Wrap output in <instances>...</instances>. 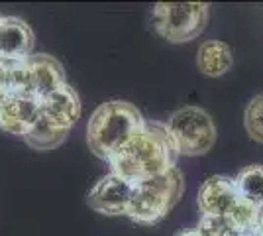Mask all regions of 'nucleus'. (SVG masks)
<instances>
[{
    "instance_id": "6",
    "label": "nucleus",
    "mask_w": 263,
    "mask_h": 236,
    "mask_svg": "<svg viewBox=\"0 0 263 236\" xmlns=\"http://www.w3.org/2000/svg\"><path fill=\"white\" fill-rule=\"evenodd\" d=\"M132 195H134V181L110 171L90 189L87 203L97 213L118 216V214H128Z\"/></svg>"
},
{
    "instance_id": "10",
    "label": "nucleus",
    "mask_w": 263,
    "mask_h": 236,
    "mask_svg": "<svg viewBox=\"0 0 263 236\" xmlns=\"http://www.w3.org/2000/svg\"><path fill=\"white\" fill-rule=\"evenodd\" d=\"M40 111L42 116L55 126L71 130L81 118V99L77 90L65 83L40 101Z\"/></svg>"
},
{
    "instance_id": "4",
    "label": "nucleus",
    "mask_w": 263,
    "mask_h": 236,
    "mask_svg": "<svg viewBox=\"0 0 263 236\" xmlns=\"http://www.w3.org/2000/svg\"><path fill=\"white\" fill-rule=\"evenodd\" d=\"M209 4L204 2H159L152 12L154 30L171 44L197 40L209 24Z\"/></svg>"
},
{
    "instance_id": "3",
    "label": "nucleus",
    "mask_w": 263,
    "mask_h": 236,
    "mask_svg": "<svg viewBox=\"0 0 263 236\" xmlns=\"http://www.w3.org/2000/svg\"><path fill=\"white\" fill-rule=\"evenodd\" d=\"M185 193V179L177 168L149 179L134 183V195L128 214L138 225L152 226L173 211Z\"/></svg>"
},
{
    "instance_id": "11",
    "label": "nucleus",
    "mask_w": 263,
    "mask_h": 236,
    "mask_svg": "<svg viewBox=\"0 0 263 236\" xmlns=\"http://www.w3.org/2000/svg\"><path fill=\"white\" fill-rule=\"evenodd\" d=\"M32 28L18 16H2L0 20V57L4 59H26L32 56Z\"/></svg>"
},
{
    "instance_id": "13",
    "label": "nucleus",
    "mask_w": 263,
    "mask_h": 236,
    "mask_svg": "<svg viewBox=\"0 0 263 236\" xmlns=\"http://www.w3.org/2000/svg\"><path fill=\"white\" fill-rule=\"evenodd\" d=\"M69 130L65 128H59L55 126L53 122H49L47 118L40 116L33 126L26 132L24 140L26 144L32 148V150H37V152H49V150H55L59 148L63 142H65Z\"/></svg>"
},
{
    "instance_id": "12",
    "label": "nucleus",
    "mask_w": 263,
    "mask_h": 236,
    "mask_svg": "<svg viewBox=\"0 0 263 236\" xmlns=\"http://www.w3.org/2000/svg\"><path fill=\"white\" fill-rule=\"evenodd\" d=\"M234 65L232 47L218 40H209L198 47L197 67L206 77H220L228 73Z\"/></svg>"
},
{
    "instance_id": "20",
    "label": "nucleus",
    "mask_w": 263,
    "mask_h": 236,
    "mask_svg": "<svg viewBox=\"0 0 263 236\" xmlns=\"http://www.w3.org/2000/svg\"><path fill=\"white\" fill-rule=\"evenodd\" d=\"M0 20H2V14H0Z\"/></svg>"
},
{
    "instance_id": "8",
    "label": "nucleus",
    "mask_w": 263,
    "mask_h": 236,
    "mask_svg": "<svg viewBox=\"0 0 263 236\" xmlns=\"http://www.w3.org/2000/svg\"><path fill=\"white\" fill-rule=\"evenodd\" d=\"M42 116L40 101L30 95L12 93L0 97V130L14 136H26L33 122Z\"/></svg>"
},
{
    "instance_id": "19",
    "label": "nucleus",
    "mask_w": 263,
    "mask_h": 236,
    "mask_svg": "<svg viewBox=\"0 0 263 236\" xmlns=\"http://www.w3.org/2000/svg\"><path fill=\"white\" fill-rule=\"evenodd\" d=\"M243 236H257V234H255V230H253V232H246Z\"/></svg>"
},
{
    "instance_id": "5",
    "label": "nucleus",
    "mask_w": 263,
    "mask_h": 236,
    "mask_svg": "<svg viewBox=\"0 0 263 236\" xmlns=\"http://www.w3.org/2000/svg\"><path fill=\"white\" fill-rule=\"evenodd\" d=\"M167 128L179 156H204L216 144V124L198 106L179 108L171 114Z\"/></svg>"
},
{
    "instance_id": "16",
    "label": "nucleus",
    "mask_w": 263,
    "mask_h": 236,
    "mask_svg": "<svg viewBox=\"0 0 263 236\" xmlns=\"http://www.w3.org/2000/svg\"><path fill=\"white\" fill-rule=\"evenodd\" d=\"M243 126L252 140L263 144V95L253 97L243 113Z\"/></svg>"
},
{
    "instance_id": "14",
    "label": "nucleus",
    "mask_w": 263,
    "mask_h": 236,
    "mask_svg": "<svg viewBox=\"0 0 263 236\" xmlns=\"http://www.w3.org/2000/svg\"><path fill=\"white\" fill-rule=\"evenodd\" d=\"M236 189L243 203L255 209L263 207V166H248L234 177Z\"/></svg>"
},
{
    "instance_id": "9",
    "label": "nucleus",
    "mask_w": 263,
    "mask_h": 236,
    "mask_svg": "<svg viewBox=\"0 0 263 236\" xmlns=\"http://www.w3.org/2000/svg\"><path fill=\"white\" fill-rule=\"evenodd\" d=\"M28 65V90L30 95L42 101L49 93L65 85V71L63 65L47 53H32L26 57Z\"/></svg>"
},
{
    "instance_id": "15",
    "label": "nucleus",
    "mask_w": 263,
    "mask_h": 236,
    "mask_svg": "<svg viewBox=\"0 0 263 236\" xmlns=\"http://www.w3.org/2000/svg\"><path fill=\"white\" fill-rule=\"evenodd\" d=\"M197 230L200 236H243L238 223L232 216H200Z\"/></svg>"
},
{
    "instance_id": "18",
    "label": "nucleus",
    "mask_w": 263,
    "mask_h": 236,
    "mask_svg": "<svg viewBox=\"0 0 263 236\" xmlns=\"http://www.w3.org/2000/svg\"><path fill=\"white\" fill-rule=\"evenodd\" d=\"M177 236H200V232H198L197 228H193V230H185V232H181V234Z\"/></svg>"
},
{
    "instance_id": "17",
    "label": "nucleus",
    "mask_w": 263,
    "mask_h": 236,
    "mask_svg": "<svg viewBox=\"0 0 263 236\" xmlns=\"http://www.w3.org/2000/svg\"><path fill=\"white\" fill-rule=\"evenodd\" d=\"M255 234L263 236V207H259V211H257V225H255Z\"/></svg>"
},
{
    "instance_id": "2",
    "label": "nucleus",
    "mask_w": 263,
    "mask_h": 236,
    "mask_svg": "<svg viewBox=\"0 0 263 236\" xmlns=\"http://www.w3.org/2000/svg\"><path fill=\"white\" fill-rule=\"evenodd\" d=\"M143 124L145 120H143L142 113L132 102H104L92 113L90 120H88V148L97 157L110 161L134 136L142 132Z\"/></svg>"
},
{
    "instance_id": "7",
    "label": "nucleus",
    "mask_w": 263,
    "mask_h": 236,
    "mask_svg": "<svg viewBox=\"0 0 263 236\" xmlns=\"http://www.w3.org/2000/svg\"><path fill=\"white\" fill-rule=\"evenodd\" d=\"M236 189V181L226 175H212L200 185L198 191V211L202 216H232L241 205Z\"/></svg>"
},
{
    "instance_id": "1",
    "label": "nucleus",
    "mask_w": 263,
    "mask_h": 236,
    "mask_svg": "<svg viewBox=\"0 0 263 236\" xmlns=\"http://www.w3.org/2000/svg\"><path fill=\"white\" fill-rule=\"evenodd\" d=\"M177 157L179 152L167 124L145 122L142 132L134 136L108 164L112 173L138 183L173 169Z\"/></svg>"
}]
</instances>
